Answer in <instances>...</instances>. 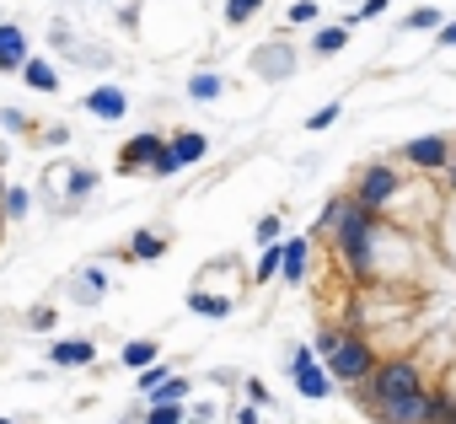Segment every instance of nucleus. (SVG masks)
Here are the masks:
<instances>
[{"mask_svg":"<svg viewBox=\"0 0 456 424\" xmlns=\"http://www.w3.org/2000/svg\"><path fill=\"white\" fill-rule=\"evenodd\" d=\"M333 118H338V102H328V108H317V113H312V129H328Z\"/></svg>","mask_w":456,"mask_h":424,"instance_id":"33","label":"nucleus"},{"mask_svg":"<svg viewBox=\"0 0 456 424\" xmlns=\"http://www.w3.org/2000/svg\"><path fill=\"white\" fill-rule=\"evenodd\" d=\"M22 81H28L33 92H60V76H54V65H49V60H33V54H28V65H22Z\"/></svg>","mask_w":456,"mask_h":424,"instance_id":"14","label":"nucleus"},{"mask_svg":"<svg viewBox=\"0 0 456 424\" xmlns=\"http://www.w3.org/2000/svg\"><path fill=\"white\" fill-rule=\"evenodd\" d=\"M49 360H54L60 371H81V365L97 360V344H92V338H60V344L49 349Z\"/></svg>","mask_w":456,"mask_h":424,"instance_id":"10","label":"nucleus"},{"mask_svg":"<svg viewBox=\"0 0 456 424\" xmlns=\"http://www.w3.org/2000/svg\"><path fill=\"white\" fill-rule=\"evenodd\" d=\"M290 381L301 387V397H328V387H333L328 365H317V360H312V365H296V371H290Z\"/></svg>","mask_w":456,"mask_h":424,"instance_id":"12","label":"nucleus"},{"mask_svg":"<svg viewBox=\"0 0 456 424\" xmlns=\"http://www.w3.org/2000/svg\"><path fill=\"white\" fill-rule=\"evenodd\" d=\"M92 188H97V172H70V193L76 199H86Z\"/></svg>","mask_w":456,"mask_h":424,"instance_id":"30","label":"nucleus"},{"mask_svg":"<svg viewBox=\"0 0 456 424\" xmlns=\"http://www.w3.org/2000/svg\"><path fill=\"white\" fill-rule=\"evenodd\" d=\"M280 232H285V221H280V216H264V221L253 226V237H258V242H280Z\"/></svg>","mask_w":456,"mask_h":424,"instance_id":"27","label":"nucleus"},{"mask_svg":"<svg viewBox=\"0 0 456 424\" xmlns=\"http://www.w3.org/2000/svg\"><path fill=\"white\" fill-rule=\"evenodd\" d=\"M28 322H33V328H44V333H49V328H54V312H49V306H38V312H33V317H28Z\"/></svg>","mask_w":456,"mask_h":424,"instance_id":"35","label":"nucleus"},{"mask_svg":"<svg viewBox=\"0 0 456 424\" xmlns=\"http://www.w3.org/2000/svg\"><path fill=\"white\" fill-rule=\"evenodd\" d=\"M338 333H344V328H322V333H317V360H328V355L338 349Z\"/></svg>","mask_w":456,"mask_h":424,"instance_id":"31","label":"nucleus"},{"mask_svg":"<svg viewBox=\"0 0 456 424\" xmlns=\"http://www.w3.org/2000/svg\"><path fill=\"white\" fill-rule=\"evenodd\" d=\"M264 12V0H225V22L232 28H242V22H253Z\"/></svg>","mask_w":456,"mask_h":424,"instance_id":"21","label":"nucleus"},{"mask_svg":"<svg viewBox=\"0 0 456 424\" xmlns=\"http://www.w3.org/2000/svg\"><path fill=\"white\" fill-rule=\"evenodd\" d=\"M28 65V33L17 22H0V70H22Z\"/></svg>","mask_w":456,"mask_h":424,"instance_id":"11","label":"nucleus"},{"mask_svg":"<svg viewBox=\"0 0 456 424\" xmlns=\"http://www.w3.org/2000/svg\"><path fill=\"white\" fill-rule=\"evenodd\" d=\"M145 424H183V403H151Z\"/></svg>","mask_w":456,"mask_h":424,"instance_id":"24","label":"nucleus"},{"mask_svg":"<svg viewBox=\"0 0 456 424\" xmlns=\"http://www.w3.org/2000/svg\"><path fill=\"white\" fill-rule=\"evenodd\" d=\"M306 269H312V242H306V237H290V242L280 248V274H285L290 285H301Z\"/></svg>","mask_w":456,"mask_h":424,"instance_id":"9","label":"nucleus"},{"mask_svg":"<svg viewBox=\"0 0 456 424\" xmlns=\"http://www.w3.org/2000/svg\"><path fill=\"white\" fill-rule=\"evenodd\" d=\"M445 172H451V188H456V161H445Z\"/></svg>","mask_w":456,"mask_h":424,"instance_id":"39","label":"nucleus"},{"mask_svg":"<svg viewBox=\"0 0 456 424\" xmlns=\"http://www.w3.org/2000/svg\"><path fill=\"white\" fill-rule=\"evenodd\" d=\"M397 188H403V177H397L387 161H376V167H365V172H360V183H354L349 193L370 209V216H387V204L397 199Z\"/></svg>","mask_w":456,"mask_h":424,"instance_id":"5","label":"nucleus"},{"mask_svg":"<svg viewBox=\"0 0 456 424\" xmlns=\"http://www.w3.org/2000/svg\"><path fill=\"white\" fill-rule=\"evenodd\" d=\"M0 232H6V216H0Z\"/></svg>","mask_w":456,"mask_h":424,"instance_id":"41","label":"nucleus"},{"mask_svg":"<svg viewBox=\"0 0 456 424\" xmlns=\"http://www.w3.org/2000/svg\"><path fill=\"white\" fill-rule=\"evenodd\" d=\"M317 237H328V242H333V253H338V264L349 269V280H360V285L370 280V269H376L381 216H370V209H365L354 193H344V199H333V204L322 209Z\"/></svg>","mask_w":456,"mask_h":424,"instance_id":"1","label":"nucleus"},{"mask_svg":"<svg viewBox=\"0 0 456 424\" xmlns=\"http://www.w3.org/2000/svg\"><path fill=\"white\" fill-rule=\"evenodd\" d=\"M440 22H445V17H440L435 6H424V12L408 17V33H440Z\"/></svg>","mask_w":456,"mask_h":424,"instance_id":"23","label":"nucleus"},{"mask_svg":"<svg viewBox=\"0 0 456 424\" xmlns=\"http://www.w3.org/2000/svg\"><path fill=\"white\" fill-rule=\"evenodd\" d=\"M28 209H33V193H28V188H12V183H6V199H0V216H6V221H22Z\"/></svg>","mask_w":456,"mask_h":424,"instance_id":"17","label":"nucleus"},{"mask_svg":"<svg viewBox=\"0 0 456 424\" xmlns=\"http://www.w3.org/2000/svg\"><path fill=\"white\" fill-rule=\"evenodd\" d=\"M156 355H161L156 338H129V344H124V371H145Z\"/></svg>","mask_w":456,"mask_h":424,"instance_id":"15","label":"nucleus"},{"mask_svg":"<svg viewBox=\"0 0 456 424\" xmlns=\"http://www.w3.org/2000/svg\"><path fill=\"white\" fill-rule=\"evenodd\" d=\"M161 145H167L161 135H134V140L118 151V172H140V167H151V161L161 156Z\"/></svg>","mask_w":456,"mask_h":424,"instance_id":"6","label":"nucleus"},{"mask_svg":"<svg viewBox=\"0 0 456 424\" xmlns=\"http://www.w3.org/2000/svg\"><path fill=\"white\" fill-rule=\"evenodd\" d=\"M220 92H225V81H220L215 70H199V76L188 81V97H193V102H215Z\"/></svg>","mask_w":456,"mask_h":424,"instance_id":"16","label":"nucleus"},{"mask_svg":"<svg viewBox=\"0 0 456 424\" xmlns=\"http://www.w3.org/2000/svg\"><path fill=\"white\" fill-rule=\"evenodd\" d=\"M0 424H17V419H0Z\"/></svg>","mask_w":456,"mask_h":424,"instance_id":"42","label":"nucleus"},{"mask_svg":"<svg viewBox=\"0 0 456 424\" xmlns=\"http://www.w3.org/2000/svg\"><path fill=\"white\" fill-rule=\"evenodd\" d=\"M317 12H322L317 0H290V12H285V17H290L296 28H306V22H317Z\"/></svg>","mask_w":456,"mask_h":424,"instance_id":"25","label":"nucleus"},{"mask_svg":"<svg viewBox=\"0 0 456 424\" xmlns=\"http://www.w3.org/2000/svg\"><path fill=\"white\" fill-rule=\"evenodd\" d=\"M129 253H134V258H145V264H151V258H161V253H167V242H161V237H151V232H140V237H134V242H129Z\"/></svg>","mask_w":456,"mask_h":424,"instance_id":"22","label":"nucleus"},{"mask_svg":"<svg viewBox=\"0 0 456 424\" xmlns=\"http://www.w3.org/2000/svg\"><path fill=\"white\" fill-rule=\"evenodd\" d=\"M167 376H172V371H167V365H161V360H151V365H145V371H140V392H156V387H161V381H167Z\"/></svg>","mask_w":456,"mask_h":424,"instance_id":"26","label":"nucleus"},{"mask_svg":"<svg viewBox=\"0 0 456 424\" xmlns=\"http://www.w3.org/2000/svg\"><path fill=\"white\" fill-rule=\"evenodd\" d=\"M188 312H199V317H225V312H232V301H225V296H204V290H193V296H188Z\"/></svg>","mask_w":456,"mask_h":424,"instance_id":"18","label":"nucleus"},{"mask_svg":"<svg viewBox=\"0 0 456 424\" xmlns=\"http://www.w3.org/2000/svg\"><path fill=\"white\" fill-rule=\"evenodd\" d=\"M274 274H280V248H269V253L258 258V269H253V280L264 285V280H274Z\"/></svg>","mask_w":456,"mask_h":424,"instance_id":"28","label":"nucleus"},{"mask_svg":"<svg viewBox=\"0 0 456 424\" xmlns=\"http://www.w3.org/2000/svg\"><path fill=\"white\" fill-rule=\"evenodd\" d=\"M440 44H445V49H456V22H440Z\"/></svg>","mask_w":456,"mask_h":424,"instance_id":"37","label":"nucleus"},{"mask_svg":"<svg viewBox=\"0 0 456 424\" xmlns=\"http://www.w3.org/2000/svg\"><path fill=\"white\" fill-rule=\"evenodd\" d=\"M419 387H424L419 365H413L408 355H392V360H376V365H370V376L360 381V397H365V403H387V397H408V392H419Z\"/></svg>","mask_w":456,"mask_h":424,"instance_id":"3","label":"nucleus"},{"mask_svg":"<svg viewBox=\"0 0 456 424\" xmlns=\"http://www.w3.org/2000/svg\"><path fill=\"white\" fill-rule=\"evenodd\" d=\"M381 12H392V0H365V6H360L349 22H370V17H381Z\"/></svg>","mask_w":456,"mask_h":424,"instance_id":"32","label":"nucleus"},{"mask_svg":"<svg viewBox=\"0 0 456 424\" xmlns=\"http://www.w3.org/2000/svg\"><path fill=\"white\" fill-rule=\"evenodd\" d=\"M413 167H424V172H435V167H445L451 161V145L440 140V135H419V140H408V151H403Z\"/></svg>","mask_w":456,"mask_h":424,"instance_id":"7","label":"nucleus"},{"mask_svg":"<svg viewBox=\"0 0 456 424\" xmlns=\"http://www.w3.org/2000/svg\"><path fill=\"white\" fill-rule=\"evenodd\" d=\"M349 44V22L344 28H322L317 38H312V54H333V49H344Z\"/></svg>","mask_w":456,"mask_h":424,"instance_id":"19","label":"nucleus"},{"mask_svg":"<svg viewBox=\"0 0 456 424\" xmlns=\"http://www.w3.org/2000/svg\"><path fill=\"white\" fill-rule=\"evenodd\" d=\"M0 124H6V129H28V113H17V108H6V113H0Z\"/></svg>","mask_w":456,"mask_h":424,"instance_id":"34","label":"nucleus"},{"mask_svg":"<svg viewBox=\"0 0 456 424\" xmlns=\"http://www.w3.org/2000/svg\"><path fill=\"white\" fill-rule=\"evenodd\" d=\"M167 145H172V156H177L183 167H188V161H204V151H209V140H204L199 129H183V135H172Z\"/></svg>","mask_w":456,"mask_h":424,"instance_id":"13","label":"nucleus"},{"mask_svg":"<svg viewBox=\"0 0 456 424\" xmlns=\"http://www.w3.org/2000/svg\"><path fill=\"white\" fill-rule=\"evenodd\" d=\"M376 424H445L451 413V392H408V397H387V403H370Z\"/></svg>","mask_w":456,"mask_h":424,"instance_id":"2","label":"nucleus"},{"mask_svg":"<svg viewBox=\"0 0 456 424\" xmlns=\"http://www.w3.org/2000/svg\"><path fill=\"white\" fill-rule=\"evenodd\" d=\"M86 113H97L102 124H118L129 113V97L118 86H97V92H86Z\"/></svg>","mask_w":456,"mask_h":424,"instance_id":"8","label":"nucleus"},{"mask_svg":"<svg viewBox=\"0 0 456 424\" xmlns=\"http://www.w3.org/2000/svg\"><path fill=\"white\" fill-rule=\"evenodd\" d=\"M370 365H376V349L365 344V333L344 328V333H338V349L328 355V376L344 381V387H360V381L370 376Z\"/></svg>","mask_w":456,"mask_h":424,"instance_id":"4","label":"nucleus"},{"mask_svg":"<svg viewBox=\"0 0 456 424\" xmlns=\"http://www.w3.org/2000/svg\"><path fill=\"white\" fill-rule=\"evenodd\" d=\"M145 397H151V403H183V397H188V376H167V381H161L156 392H145Z\"/></svg>","mask_w":456,"mask_h":424,"instance_id":"20","label":"nucleus"},{"mask_svg":"<svg viewBox=\"0 0 456 424\" xmlns=\"http://www.w3.org/2000/svg\"><path fill=\"white\" fill-rule=\"evenodd\" d=\"M177 167H183V161H177V156H172V145H161V156H156V161H151V172H156V177H172V172H177Z\"/></svg>","mask_w":456,"mask_h":424,"instance_id":"29","label":"nucleus"},{"mask_svg":"<svg viewBox=\"0 0 456 424\" xmlns=\"http://www.w3.org/2000/svg\"><path fill=\"white\" fill-rule=\"evenodd\" d=\"M248 397H253V403L264 408V403H269V387H264V381H248Z\"/></svg>","mask_w":456,"mask_h":424,"instance_id":"36","label":"nucleus"},{"mask_svg":"<svg viewBox=\"0 0 456 424\" xmlns=\"http://www.w3.org/2000/svg\"><path fill=\"white\" fill-rule=\"evenodd\" d=\"M0 199H6V172H0Z\"/></svg>","mask_w":456,"mask_h":424,"instance_id":"40","label":"nucleus"},{"mask_svg":"<svg viewBox=\"0 0 456 424\" xmlns=\"http://www.w3.org/2000/svg\"><path fill=\"white\" fill-rule=\"evenodd\" d=\"M237 424H258V403H248V408L237 413Z\"/></svg>","mask_w":456,"mask_h":424,"instance_id":"38","label":"nucleus"}]
</instances>
